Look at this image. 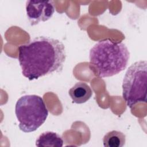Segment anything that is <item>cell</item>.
Wrapping results in <instances>:
<instances>
[{
    "label": "cell",
    "instance_id": "5b68a950",
    "mask_svg": "<svg viewBox=\"0 0 147 147\" xmlns=\"http://www.w3.org/2000/svg\"><path fill=\"white\" fill-rule=\"evenodd\" d=\"M55 10L53 2L51 1H27L26 2V16L32 26L50 19Z\"/></svg>",
    "mask_w": 147,
    "mask_h": 147
},
{
    "label": "cell",
    "instance_id": "52a82bcc",
    "mask_svg": "<svg viewBox=\"0 0 147 147\" xmlns=\"http://www.w3.org/2000/svg\"><path fill=\"white\" fill-rule=\"evenodd\" d=\"M63 140L57 133L47 131L42 133L36 141V146L61 147L63 146Z\"/></svg>",
    "mask_w": 147,
    "mask_h": 147
},
{
    "label": "cell",
    "instance_id": "8992f818",
    "mask_svg": "<svg viewBox=\"0 0 147 147\" xmlns=\"http://www.w3.org/2000/svg\"><path fill=\"white\" fill-rule=\"evenodd\" d=\"M68 94L74 103L82 104L86 102L91 98L92 91L86 83L79 82L75 84L69 90Z\"/></svg>",
    "mask_w": 147,
    "mask_h": 147
},
{
    "label": "cell",
    "instance_id": "277c9868",
    "mask_svg": "<svg viewBox=\"0 0 147 147\" xmlns=\"http://www.w3.org/2000/svg\"><path fill=\"white\" fill-rule=\"evenodd\" d=\"M147 63L140 60L127 69L122 82V97L130 108L140 102H146Z\"/></svg>",
    "mask_w": 147,
    "mask_h": 147
},
{
    "label": "cell",
    "instance_id": "6da1fadb",
    "mask_svg": "<svg viewBox=\"0 0 147 147\" xmlns=\"http://www.w3.org/2000/svg\"><path fill=\"white\" fill-rule=\"evenodd\" d=\"M22 74L29 80L60 72L66 59L63 43L57 39L39 36L18 47Z\"/></svg>",
    "mask_w": 147,
    "mask_h": 147
},
{
    "label": "cell",
    "instance_id": "7a4b0ae2",
    "mask_svg": "<svg viewBox=\"0 0 147 147\" xmlns=\"http://www.w3.org/2000/svg\"><path fill=\"white\" fill-rule=\"evenodd\" d=\"M129 58L130 52L124 43L100 40L90 51L89 68L96 76L111 77L126 68Z\"/></svg>",
    "mask_w": 147,
    "mask_h": 147
},
{
    "label": "cell",
    "instance_id": "ba28073f",
    "mask_svg": "<svg viewBox=\"0 0 147 147\" xmlns=\"http://www.w3.org/2000/svg\"><path fill=\"white\" fill-rule=\"evenodd\" d=\"M126 142V136L118 130H111L107 132L103 138L105 147H122Z\"/></svg>",
    "mask_w": 147,
    "mask_h": 147
},
{
    "label": "cell",
    "instance_id": "3957f363",
    "mask_svg": "<svg viewBox=\"0 0 147 147\" xmlns=\"http://www.w3.org/2000/svg\"><path fill=\"white\" fill-rule=\"evenodd\" d=\"M15 113L20 129L25 133L36 130L46 121L48 110L43 99L37 95H26L17 101Z\"/></svg>",
    "mask_w": 147,
    "mask_h": 147
}]
</instances>
